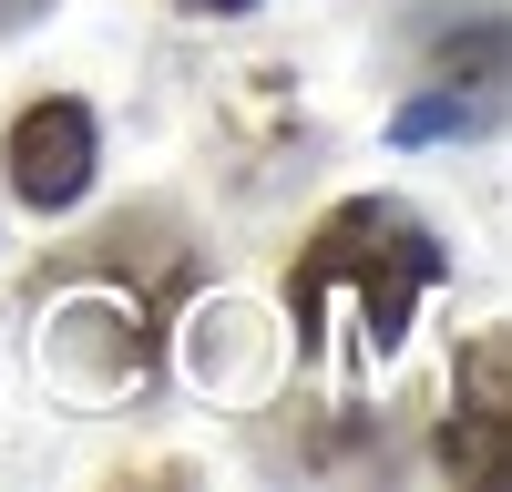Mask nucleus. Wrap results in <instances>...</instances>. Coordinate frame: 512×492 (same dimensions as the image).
Listing matches in <instances>:
<instances>
[{
    "label": "nucleus",
    "instance_id": "nucleus-1",
    "mask_svg": "<svg viewBox=\"0 0 512 492\" xmlns=\"http://www.w3.org/2000/svg\"><path fill=\"white\" fill-rule=\"evenodd\" d=\"M451 277V246L390 195H349L308 226L287 267V328L308 359H338V369H369L410 339L420 298Z\"/></svg>",
    "mask_w": 512,
    "mask_h": 492
},
{
    "label": "nucleus",
    "instance_id": "nucleus-2",
    "mask_svg": "<svg viewBox=\"0 0 512 492\" xmlns=\"http://www.w3.org/2000/svg\"><path fill=\"white\" fill-rule=\"evenodd\" d=\"M93 103L72 93H41L11 113V144H0V164H11V195L31 205V216H72L82 195H93Z\"/></svg>",
    "mask_w": 512,
    "mask_h": 492
},
{
    "label": "nucleus",
    "instance_id": "nucleus-3",
    "mask_svg": "<svg viewBox=\"0 0 512 492\" xmlns=\"http://www.w3.org/2000/svg\"><path fill=\"white\" fill-rule=\"evenodd\" d=\"M441 472L451 482H492L502 472V339L492 328L461 359V390H451V421H441Z\"/></svg>",
    "mask_w": 512,
    "mask_h": 492
},
{
    "label": "nucleus",
    "instance_id": "nucleus-4",
    "mask_svg": "<svg viewBox=\"0 0 512 492\" xmlns=\"http://www.w3.org/2000/svg\"><path fill=\"white\" fill-rule=\"evenodd\" d=\"M175 11H195V21H236V11H256V0H175Z\"/></svg>",
    "mask_w": 512,
    "mask_h": 492
},
{
    "label": "nucleus",
    "instance_id": "nucleus-5",
    "mask_svg": "<svg viewBox=\"0 0 512 492\" xmlns=\"http://www.w3.org/2000/svg\"><path fill=\"white\" fill-rule=\"evenodd\" d=\"M31 11H41V0H0V41H11V31H21Z\"/></svg>",
    "mask_w": 512,
    "mask_h": 492
}]
</instances>
